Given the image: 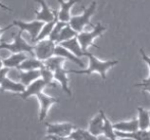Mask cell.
<instances>
[{
  "instance_id": "36",
  "label": "cell",
  "mask_w": 150,
  "mask_h": 140,
  "mask_svg": "<svg viewBox=\"0 0 150 140\" xmlns=\"http://www.w3.org/2000/svg\"><path fill=\"white\" fill-rule=\"evenodd\" d=\"M117 140H134V139L128 138V137H122V138H117Z\"/></svg>"
},
{
  "instance_id": "13",
  "label": "cell",
  "mask_w": 150,
  "mask_h": 140,
  "mask_svg": "<svg viewBox=\"0 0 150 140\" xmlns=\"http://www.w3.org/2000/svg\"><path fill=\"white\" fill-rule=\"evenodd\" d=\"M53 73H54V80L60 84L61 89L63 90V92L67 93L69 96H71V91L69 85V78H67L69 71H67L64 68H60V69H57L56 71H54Z\"/></svg>"
},
{
  "instance_id": "28",
  "label": "cell",
  "mask_w": 150,
  "mask_h": 140,
  "mask_svg": "<svg viewBox=\"0 0 150 140\" xmlns=\"http://www.w3.org/2000/svg\"><path fill=\"white\" fill-rule=\"evenodd\" d=\"M103 135L108 140H117L115 130L113 128V124L110 122L108 118L105 116L104 118V129H103Z\"/></svg>"
},
{
  "instance_id": "11",
  "label": "cell",
  "mask_w": 150,
  "mask_h": 140,
  "mask_svg": "<svg viewBox=\"0 0 150 140\" xmlns=\"http://www.w3.org/2000/svg\"><path fill=\"white\" fill-rule=\"evenodd\" d=\"M104 118L105 114L103 111H100L89 123V128L88 131L94 136L98 137L103 134V129H104Z\"/></svg>"
},
{
  "instance_id": "5",
  "label": "cell",
  "mask_w": 150,
  "mask_h": 140,
  "mask_svg": "<svg viewBox=\"0 0 150 140\" xmlns=\"http://www.w3.org/2000/svg\"><path fill=\"white\" fill-rule=\"evenodd\" d=\"M57 44L49 39L39 41L34 45V56L41 61H45L54 56V51Z\"/></svg>"
},
{
  "instance_id": "32",
  "label": "cell",
  "mask_w": 150,
  "mask_h": 140,
  "mask_svg": "<svg viewBox=\"0 0 150 140\" xmlns=\"http://www.w3.org/2000/svg\"><path fill=\"white\" fill-rule=\"evenodd\" d=\"M45 138L48 140H69V138H67V137H60L56 135H47Z\"/></svg>"
},
{
  "instance_id": "7",
  "label": "cell",
  "mask_w": 150,
  "mask_h": 140,
  "mask_svg": "<svg viewBox=\"0 0 150 140\" xmlns=\"http://www.w3.org/2000/svg\"><path fill=\"white\" fill-rule=\"evenodd\" d=\"M76 126L71 123H46L47 135H56L60 137L69 138L71 134L76 130Z\"/></svg>"
},
{
  "instance_id": "22",
  "label": "cell",
  "mask_w": 150,
  "mask_h": 140,
  "mask_svg": "<svg viewBox=\"0 0 150 140\" xmlns=\"http://www.w3.org/2000/svg\"><path fill=\"white\" fill-rule=\"evenodd\" d=\"M117 138H122V137H128V138H132L134 140H150V136L148 130H140L139 129L136 132L132 133H124V132H119L115 131Z\"/></svg>"
},
{
  "instance_id": "9",
  "label": "cell",
  "mask_w": 150,
  "mask_h": 140,
  "mask_svg": "<svg viewBox=\"0 0 150 140\" xmlns=\"http://www.w3.org/2000/svg\"><path fill=\"white\" fill-rule=\"evenodd\" d=\"M37 99L39 101L40 104V112H39V122H43L46 118H47L48 112H49L50 107L55 103L59 102V99L55 98V97L49 96V95L45 94L44 92L40 93L37 96Z\"/></svg>"
},
{
  "instance_id": "8",
  "label": "cell",
  "mask_w": 150,
  "mask_h": 140,
  "mask_svg": "<svg viewBox=\"0 0 150 140\" xmlns=\"http://www.w3.org/2000/svg\"><path fill=\"white\" fill-rule=\"evenodd\" d=\"M39 3L41 9L40 10H35L36 14V20L40 21L43 23H50L55 21L56 18H58V11L56 10H52L49 6L47 5V3L45 2V0H36Z\"/></svg>"
},
{
  "instance_id": "3",
  "label": "cell",
  "mask_w": 150,
  "mask_h": 140,
  "mask_svg": "<svg viewBox=\"0 0 150 140\" xmlns=\"http://www.w3.org/2000/svg\"><path fill=\"white\" fill-rule=\"evenodd\" d=\"M105 31H106V27L101 25L100 23H98L96 26L93 27L92 31H90V32L83 31L78 34L77 38H78V40H79L82 49L85 52H88V48L91 47V46L99 48L98 46L94 44V40L96 39L97 37L102 35Z\"/></svg>"
},
{
  "instance_id": "27",
  "label": "cell",
  "mask_w": 150,
  "mask_h": 140,
  "mask_svg": "<svg viewBox=\"0 0 150 140\" xmlns=\"http://www.w3.org/2000/svg\"><path fill=\"white\" fill-rule=\"evenodd\" d=\"M40 73H41V79L43 80L46 83V85L51 87H55L56 85L54 84V73L51 71L50 69H48L45 65H44L43 68L40 69Z\"/></svg>"
},
{
  "instance_id": "21",
  "label": "cell",
  "mask_w": 150,
  "mask_h": 140,
  "mask_svg": "<svg viewBox=\"0 0 150 140\" xmlns=\"http://www.w3.org/2000/svg\"><path fill=\"white\" fill-rule=\"evenodd\" d=\"M44 67V63L39 60L36 57H30L27 58L22 65H20L18 70L20 71H35V70H40Z\"/></svg>"
},
{
  "instance_id": "2",
  "label": "cell",
  "mask_w": 150,
  "mask_h": 140,
  "mask_svg": "<svg viewBox=\"0 0 150 140\" xmlns=\"http://www.w3.org/2000/svg\"><path fill=\"white\" fill-rule=\"evenodd\" d=\"M23 32H18L13 38L12 42L0 43V50H7L12 54L14 53H30L34 55V45L28 43L22 36Z\"/></svg>"
},
{
  "instance_id": "17",
  "label": "cell",
  "mask_w": 150,
  "mask_h": 140,
  "mask_svg": "<svg viewBox=\"0 0 150 140\" xmlns=\"http://www.w3.org/2000/svg\"><path fill=\"white\" fill-rule=\"evenodd\" d=\"M58 45H61L62 47L67 48L71 53H74L76 56L80 57V58L83 56H86V54H87V52H85L82 49L81 45H80V42L77 37L73 38V39H71V40H67V41H65V42H62V43L58 44Z\"/></svg>"
},
{
  "instance_id": "1",
  "label": "cell",
  "mask_w": 150,
  "mask_h": 140,
  "mask_svg": "<svg viewBox=\"0 0 150 140\" xmlns=\"http://www.w3.org/2000/svg\"><path fill=\"white\" fill-rule=\"evenodd\" d=\"M86 56L89 59V65L87 69L81 70V71H76V70H69V74H78V75H92L97 73L101 76L103 80L106 79V73L108 70L113 68L119 63V60H100L92 53L87 52Z\"/></svg>"
},
{
  "instance_id": "35",
  "label": "cell",
  "mask_w": 150,
  "mask_h": 140,
  "mask_svg": "<svg viewBox=\"0 0 150 140\" xmlns=\"http://www.w3.org/2000/svg\"><path fill=\"white\" fill-rule=\"evenodd\" d=\"M4 65H3V59H1V57H0V70L3 69Z\"/></svg>"
},
{
  "instance_id": "12",
  "label": "cell",
  "mask_w": 150,
  "mask_h": 140,
  "mask_svg": "<svg viewBox=\"0 0 150 140\" xmlns=\"http://www.w3.org/2000/svg\"><path fill=\"white\" fill-rule=\"evenodd\" d=\"M60 5V9L58 10V21L69 24L71 18V9L76 3L81 2V0H57Z\"/></svg>"
},
{
  "instance_id": "26",
  "label": "cell",
  "mask_w": 150,
  "mask_h": 140,
  "mask_svg": "<svg viewBox=\"0 0 150 140\" xmlns=\"http://www.w3.org/2000/svg\"><path fill=\"white\" fill-rule=\"evenodd\" d=\"M77 36H78L77 32H76L75 30H74L69 24H67V26L62 29V31H61V33L59 35V38H58V40H57V45H58V44H60V43H62V42L67 41V40L73 39V38L77 37Z\"/></svg>"
},
{
  "instance_id": "20",
  "label": "cell",
  "mask_w": 150,
  "mask_h": 140,
  "mask_svg": "<svg viewBox=\"0 0 150 140\" xmlns=\"http://www.w3.org/2000/svg\"><path fill=\"white\" fill-rule=\"evenodd\" d=\"M138 116L137 120L139 123V129L140 130H148L150 128V114L149 111H146L143 107H137Z\"/></svg>"
},
{
  "instance_id": "39",
  "label": "cell",
  "mask_w": 150,
  "mask_h": 140,
  "mask_svg": "<svg viewBox=\"0 0 150 140\" xmlns=\"http://www.w3.org/2000/svg\"><path fill=\"white\" fill-rule=\"evenodd\" d=\"M43 140H48V139H46V138H44V139H43Z\"/></svg>"
},
{
  "instance_id": "34",
  "label": "cell",
  "mask_w": 150,
  "mask_h": 140,
  "mask_svg": "<svg viewBox=\"0 0 150 140\" xmlns=\"http://www.w3.org/2000/svg\"><path fill=\"white\" fill-rule=\"evenodd\" d=\"M0 8H2V9H3V10H6V11H10V12L12 11V9H11V8H10V7H8L7 5H4V4L2 3L1 1H0Z\"/></svg>"
},
{
  "instance_id": "6",
  "label": "cell",
  "mask_w": 150,
  "mask_h": 140,
  "mask_svg": "<svg viewBox=\"0 0 150 140\" xmlns=\"http://www.w3.org/2000/svg\"><path fill=\"white\" fill-rule=\"evenodd\" d=\"M44 24H45V23L40 22V21H37V20L33 21V22H29V23L23 22V21H20V20H14L13 22H12V25L18 27L21 32H27V33H29V35H30L32 38V42H33V43L36 41L37 37L39 36Z\"/></svg>"
},
{
  "instance_id": "15",
  "label": "cell",
  "mask_w": 150,
  "mask_h": 140,
  "mask_svg": "<svg viewBox=\"0 0 150 140\" xmlns=\"http://www.w3.org/2000/svg\"><path fill=\"white\" fill-rule=\"evenodd\" d=\"M54 55L63 57L65 60H69V61H71V63H76L77 65H79V67L84 68V63L80 57L76 56L75 54L71 53L69 50H67V48L62 47L61 45H56L55 51H54Z\"/></svg>"
},
{
  "instance_id": "31",
  "label": "cell",
  "mask_w": 150,
  "mask_h": 140,
  "mask_svg": "<svg viewBox=\"0 0 150 140\" xmlns=\"http://www.w3.org/2000/svg\"><path fill=\"white\" fill-rule=\"evenodd\" d=\"M140 54H141V56H142V59L145 61V63H146V65H148L149 69H150V57L147 55L146 53H145V51L142 49V48L140 49Z\"/></svg>"
},
{
  "instance_id": "25",
  "label": "cell",
  "mask_w": 150,
  "mask_h": 140,
  "mask_svg": "<svg viewBox=\"0 0 150 140\" xmlns=\"http://www.w3.org/2000/svg\"><path fill=\"white\" fill-rule=\"evenodd\" d=\"M64 63H65V59L63 58V57L54 55V56L50 57L49 59H47V60L44 61V65H45L48 69L51 70L52 72H54V71H56L57 69L63 68Z\"/></svg>"
},
{
  "instance_id": "40",
  "label": "cell",
  "mask_w": 150,
  "mask_h": 140,
  "mask_svg": "<svg viewBox=\"0 0 150 140\" xmlns=\"http://www.w3.org/2000/svg\"><path fill=\"white\" fill-rule=\"evenodd\" d=\"M149 114H150V111H149Z\"/></svg>"
},
{
  "instance_id": "29",
  "label": "cell",
  "mask_w": 150,
  "mask_h": 140,
  "mask_svg": "<svg viewBox=\"0 0 150 140\" xmlns=\"http://www.w3.org/2000/svg\"><path fill=\"white\" fill-rule=\"evenodd\" d=\"M67 23H63V22H60V21H57V23L55 24V26H54L53 30H52L51 34H50L49 38L48 39L51 40L52 42H54V43L57 44V40L58 38H59V35L61 33V31H62V29L64 28L65 26H67Z\"/></svg>"
},
{
  "instance_id": "30",
  "label": "cell",
  "mask_w": 150,
  "mask_h": 140,
  "mask_svg": "<svg viewBox=\"0 0 150 140\" xmlns=\"http://www.w3.org/2000/svg\"><path fill=\"white\" fill-rule=\"evenodd\" d=\"M9 71H10V69H8V68H3V69L0 70V85L2 84V82L4 81V79L7 77Z\"/></svg>"
},
{
  "instance_id": "19",
  "label": "cell",
  "mask_w": 150,
  "mask_h": 140,
  "mask_svg": "<svg viewBox=\"0 0 150 140\" xmlns=\"http://www.w3.org/2000/svg\"><path fill=\"white\" fill-rule=\"evenodd\" d=\"M18 78H20L21 83L25 85L26 87H28L33 82L37 81L38 79L41 78V73H40V70H35V71H21Z\"/></svg>"
},
{
  "instance_id": "16",
  "label": "cell",
  "mask_w": 150,
  "mask_h": 140,
  "mask_svg": "<svg viewBox=\"0 0 150 140\" xmlns=\"http://www.w3.org/2000/svg\"><path fill=\"white\" fill-rule=\"evenodd\" d=\"M0 89L1 91H10V92L16 93V94H21L26 90V86L23 85L21 82H16L11 80L10 78L6 77L2 84L0 85Z\"/></svg>"
},
{
  "instance_id": "37",
  "label": "cell",
  "mask_w": 150,
  "mask_h": 140,
  "mask_svg": "<svg viewBox=\"0 0 150 140\" xmlns=\"http://www.w3.org/2000/svg\"><path fill=\"white\" fill-rule=\"evenodd\" d=\"M143 91H146V92H149L150 93V87H147V88H144Z\"/></svg>"
},
{
  "instance_id": "18",
  "label": "cell",
  "mask_w": 150,
  "mask_h": 140,
  "mask_svg": "<svg viewBox=\"0 0 150 140\" xmlns=\"http://www.w3.org/2000/svg\"><path fill=\"white\" fill-rule=\"evenodd\" d=\"M28 58L26 53H14L8 56L7 58L3 59V65L4 68H8V69H18L20 65L24 63L26 59Z\"/></svg>"
},
{
  "instance_id": "14",
  "label": "cell",
  "mask_w": 150,
  "mask_h": 140,
  "mask_svg": "<svg viewBox=\"0 0 150 140\" xmlns=\"http://www.w3.org/2000/svg\"><path fill=\"white\" fill-rule=\"evenodd\" d=\"M113 128H115V131H119V132L132 133L139 130V123L137 118H135L130 121H122V122L115 123Z\"/></svg>"
},
{
  "instance_id": "23",
  "label": "cell",
  "mask_w": 150,
  "mask_h": 140,
  "mask_svg": "<svg viewBox=\"0 0 150 140\" xmlns=\"http://www.w3.org/2000/svg\"><path fill=\"white\" fill-rule=\"evenodd\" d=\"M69 138V140H99L98 137L92 135L88 130H83L79 128L76 129Z\"/></svg>"
},
{
  "instance_id": "4",
  "label": "cell",
  "mask_w": 150,
  "mask_h": 140,
  "mask_svg": "<svg viewBox=\"0 0 150 140\" xmlns=\"http://www.w3.org/2000/svg\"><path fill=\"white\" fill-rule=\"evenodd\" d=\"M96 6H97V3L95 1H93L89 5V7L84 9V11L82 14L71 16L69 25L75 30L78 34L83 32L84 28H85L86 26L91 25L90 18H91V16L94 14L95 10H96Z\"/></svg>"
},
{
  "instance_id": "24",
  "label": "cell",
  "mask_w": 150,
  "mask_h": 140,
  "mask_svg": "<svg viewBox=\"0 0 150 140\" xmlns=\"http://www.w3.org/2000/svg\"><path fill=\"white\" fill-rule=\"evenodd\" d=\"M57 21H58V18H56V20L53 21V22L44 24V26H43V28H42L41 32H40L39 36L37 37V39H36V41L34 42V43H37V42L42 41V40L48 39L49 36H50V34H51L52 30H53V28H54V26H55V24L57 23Z\"/></svg>"
},
{
  "instance_id": "38",
  "label": "cell",
  "mask_w": 150,
  "mask_h": 140,
  "mask_svg": "<svg viewBox=\"0 0 150 140\" xmlns=\"http://www.w3.org/2000/svg\"><path fill=\"white\" fill-rule=\"evenodd\" d=\"M148 133H149V136H150V128L148 129Z\"/></svg>"
},
{
  "instance_id": "33",
  "label": "cell",
  "mask_w": 150,
  "mask_h": 140,
  "mask_svg": "<svg viewBox=\"0 0 150 140\" xmlns=\"http://www.w3.org/2000/svg\"><path fill=\"white\" fill-rule=\"evenodd\" d=\"M12 27H13V25H12V24L8 25V26H6V27H0V37H1V35L4 33V32H6L7 30H9L10 28H12Z\"/></svg>"
},
{
  "instance_id": "10",
  "label": "cell",
  "mask_w": 150,
  "mask_h": 140,
  "mask_svg": "<svg viewBox=\"0 0 150 140\" xmlns=\"http://www.w3.org/2000/svg\"><path fill=\"white\" fill-rule=\"evenodd\" d=\"M46 87H47L46 83L41 79V78H40V79H38L37 81L33 82L31 85H29L28 87H26V90H25L24 92L21 93V94H18V95L22 99L27 100V99H28L29 97H31V96H36V97H37L40 93L43 92V90L46 88Z\"/></svg>"
}]
</instances>
